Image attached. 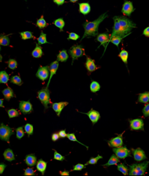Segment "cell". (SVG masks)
I'll return each instance as SVG.
<instances>
[{
    "instance_id": "obj_2",
    "label": "cell",
    "mask_w": 149,
    "mask_h": 176,
    "mask_svg": "<svg viewBox=\"0 0 149 176\" xmlns=\"http://www.w3.org/2000/svg\"><path fill=\"white\" fill-rule=\"evenodd\" d=\"M108 18L107 13H105L100 15L98 18L92 22H85L83 24V27L85 29V34L82 36L81 39H85L86 37L90 38L92 36H96L98 34V28L100 24L103 21L104 19Z\"/></svg>"
},
{
    "instance_id": "obj_47",
    "label": "cell",
    "mask_w": 149,
    "mask_h": 176,
    "mask_svg": "<svg viewBox=\"0 0 149 176\" xmlns=\"http://www.w3.org/2000/svg\"><path fill=\"white\" fill-rule=\"evenodd\" d=\"M80 39V35H78L76 33H74V32H71V33H69V37L68 39H71V40H77V39Z\"/></svg>"
},
{
    "instance_id": "obj_23",
    "label": "cell",
    "mask_w": 149,
    "mask_h": 176,
    "mask_svg": "<svg viewBox=\"0 0 149 176\" xmlns=\"http://www.w3.org/2000/svg\"><path fill=\"white\" fill-rule=\"evenodd\" d=\"M2 94H3L4 98L7 101H10L12 98L15 97V94H14L13 89L9 87L2 90Z\"/></svg>"
},
{
    "instance_id": "obj_13",
    "label": "cell",
    "mask_w": 149,
    "mask_h": 176,
    "mask_svg": "<svg viewBox=\"0 0 149 176\" xmlns=\"http://www.w3.org/2000/svg\"><path fill=\"white\" fill-rule=\"evenodd\" d=\"M131 151L132 154H133V157L135 160L137 162H141L147 159L145 151H144L143 149H141V148H138V149H132Z\"/></svg>"
},
{
    "instance_id": "obj_43",
    "label": "cell",
    "mask_w": 149,
    "mask_h": 176,
    "mask_svg": "<svg viewBox=\"0 0 149 176\" xmlns=\"http://www.w3.org/2000/svg\"><path fill=\"white\" fill-rule=\"evenodd\" d=\"M103 159V157L98 154L96 157H94V158L90 159V160L87 162V163H86L85 164L86 165H88V164H97V161H98L99 159Z\"/></svg>"
},
{
    "instance_id": "obj_12",
    "label": "cell",
    "mask_w": 149,
    "mask_h": 176,
    "mask_svg": "<svg viewBox=\"0 0 149 176\" xmlns=\"http://www.w3.org/2000/svg\"><path fill=\"white\" fill-rule=\"evenodd\" d=\"M19 109L21 111V112L23 114H28V113H31L32 110H33V107H32V104L31 102L29 101H20L19 103Z\"/></svg>"
},
{
    "instance_id": "obj_10",
    "label": "cell",
    "mask_w": 149,
    "mask_h": 176,
    "mask_svg": "<svg viewBox=\"0 0 149 176\" xmlns=\"http://www.w3.org/2000/svg\"><path fill=\"white\" fill-rule=\"evenodd\" d=\"M96 40L101 43V45L99 46L98 48L101 47V46L103 45L105 47V51H106L107 46H108V44L110 43V42H109V41H110V35H109L108 32L97 34ZM105 51H104V52H105Z\"/></svg>"
},
{
    "instance_id": "obj_50",
    "label": "cell",
    "mask_w": 149,
    "mask_h": 176,
    "mask_svg": "<svg viewBox=\"0 0 149 176\" xmlns=\"http://www.w3.org/2000/svg\"><path fill=\"white\" fill-rule=\"evenodd\" d=\"M58 134H59L60 138H62L67 137V135H68V134L66 133V129H63V130H60L59 133H58Z\"/></svg>"
},
{
    "instance_id": "obj_29",
    "label": "cell",
    "mask_w": 149,
    "mask_h": 176,
    "mask_svg": "<svg viewBox=\"0 0 149 176\" xmlns=\"http://www.w3.org/2000/svg\"><path fill=\"white\" fill-rule=\"evenodd\" d=\"M10 40L9 35L0 34V46H8L10 45Z\"/></svg>"
},
{
    "instance_id": "obj_55",
    "label": "cell",
    "mask_w": 149,
    "mask_h": 176,
    "mask_svg": "<svg viewBox=\"0 0 149 176\" xmlns=\"http://www.w3.org/2000/svg\"><path fill=\"white\" fill-rule=\"evenodd\" d=\"M60 174L61 175H69V172L67 170H63L62 171V172H60Z\"/></svg>"
},
{
    "instance_id": "obj_59",
    "label": "cell",
    "mask_w": 149,
    "mask_h": 176,
    "mask_svg": "<svg viewBox=\"0 0 149 176\" xmlns=\"http://www.w3.org/2000/svg\"><path fill=\"white\" fill-rule=\"evenodd\" d=\"M0 51H1V47H0Z\"/></svg>"
},
{
    "instance_id": "obj_3",
    "label": "cell",
    "mask_w": 149,
    "mask_h": 176,
    "mask_svg": "<svg viewBox=\"0 0 149 176\" xmlns=\"http://www.w3.org/2000/svg\"><path fill=\"white\" fill-rule=\"evenodd\" d=\"M149 164V160L140 164H133L129 166L130 175H144Z\"/></svg>"
},
{
    "instance_id": "obj_15",
    "label": "cell",
    "mask_w": 149,
    "mask_h": 176,
    "mask_svg": "<svg viewBox=\"0 0 149 176\" xmlns=\"http://www.w3.org/2000/svg\"><path fill=\"white\" fill-rule=\"evenodd\" d=\"M81 113H85V114L87 115L90 118V121L92 122V124H96L97 122H98L100 118H101V115H100V113L98 112H97V111L92 109V108L90 111L89 112H87V113L81 112Z\"/></svg>"
},
{
    "instance_id": "obj_44",
    "label": "cell",
    "mask_w": 149,
    "mask_h": 176,
    "mask_svg": "<svg viewBox=\"0 0 149 176\" xmlns=\"http://www.w3.org/2000/svg\"><path fill=\"white\" fill-rule=\"evenodd\" d=\"M67 138H69V140H71V141H76V142H77V143H80L81 145L87 147V149H89V148H88V146H85V144H84V143L80 142V141H79V140H77V139H76V136H75V135H74V133H70V134H68V135H67Z\"/></svg>"
},
{
    "instance_id": "obj_19",
    "label": "cell",
    "mask_w": 149,
    "mask_h": 176,
    "mask_svg": "<svg viewBox=\"0 0 149 176\" xmlns=\"http://www.w3.org/2000/svg\"><path fill=\"white\" fill-rule=\"evenodd\" d=\"M85 67L89 72H92V71H95V70H97V69H98V67L95 65L94 60L91 59L89 57H87V61H86V63H85Z\"/></svg>"
},
{
    "instance_id": "obj_31",
    "label": "cell",
    "mask_w": 149,
    "mask_h": 176,
    "mask_svg": "<svg viewBox=\"0 0 149 176\" xmlns=\"http://www.w3.org/2000/svg\"><path fill=\"white\" fill-rule=\"evenodd\" d=\"M119 56L122 61L124 62V63L126 65V66L127 67V60H128V56H129V54H128V52L125 50H122L119 54Z\"/></svg>"
},
{
    "instance_id": "obj_38",
    "label": "cell",
    "mask_w": 149,
    "mask_h": 176,
    "mask_svg": "<svg viewBox=\"0 0 149 176\" xmlns=\"http://www.w3.org/2000/svg\"><path fill=\"white\" fill-rule=\"evenodd\" d=\"M10 81L13 84L18 85V86H20V85H22V84H23L21 78H20L19 76H17V75L12 76L10 79Z\"/></svg>"
},
{
    "instance_id": "obj_27",
    "label": "cell",
    "mask_w": 149,
    "mask_h": 176,
    "mask_svg": "<svg viewBox=\"0 0 149 176\" xmlns=\"http://www.w3.org/2000/svg\"><path fill=\"white\" fill-rule=\"evenodd\" d=\"M69 58V54L66 50H61L57 55V61L60 62H66Z\"/></svg>"
},
{
    "instance_id": "obj_22",
    "label": "cell",
    "mask_w": 149,
    "mask_h": 176,
    "mask_svg": "<svg viewBox=\"0 0 149 176\" xmlns=\"http://www.w3.org/2000/svg\"><path fill=\"white\" fill-rule=\"evenodd\" d=\"M36 169L39 172L41 173V175H45V170L47 169V162L43 160V159H39L36 162Z\"/></svg>"
},
{
    "instance_id": "obj_41",
    "label": "cell",
    "mask_w": 149,
    "mask_h": 176,
    "mask_svg": "<svg viewBox=\"0 0 149 176\" xmlns=\"http://www.w3.org/2000/svg\"><path fill=\"white\" fill-rule=\"evenodd\" d=\"M8 113L9 117H10V119L14 117H18L20 114L19 112H18L16 109H14V108H11V109L8 110Z\"/></svg>"
},
{
    "instance_id": "obj_21",
    "label": "cell",
    "mask_w": 149,
    "mask_h": 176,
    "mask_svg": "<svg viewBox=\"0 0 149 176\" xmlns=\"http://www.w3.org/2000/svg\"><path fill=\"white\" fill-rule=\"evenodd\" d=\"M32 56L35 58H39L43 55V51L42 47H41L40 45H39L38 43L36 44V47L34 48V50L32 51Z\"/></svg>"
},
{
    "instance_id": "obj_37",
    "label": "cell",
    "mask_w": 149,
    "mask_h": 176,
    "mask_svg": "<svg viewBox=\"0 0 149 176\" xmlns=\"http://www.w3.org/2000/svg\"><path fill=\"white\" fill-rule=\"evenodd\" d=\"M117 169L119 172L122 173V174H124V175H127L129 174V169H128L127 167L125 166L124 164L121 163L119 164L117 166Z\"/></svg>"
},
{
    "instance_id": "obj_40",
    "label": "cell",
    "mask_w": 149,
    "mask_h": 176,
    "mask_svg": "<svg viewBox=\"0 0 149 176\" xmlns=\"http://www.w3.org/2000/svg\"><path fill=\"white\" fill-rule=\"evenodd\" d=\"M7 63L8 64L9 68L12 69V70H14L18 67V62L15 59H10L7 62Z\"/></svg>"
},
{
    "instance_id": "obj_24",
    "label": "cell",
    "mask_w": 149,
    "mask_h": 176,
    "mask_svg": "<svg viewBox=\"0 0 149 176\" xmlns=\"http://www.w3.org/2000/svg\"><path fill=\"white\" fill-rule=\"evenodd\" d=\"M3 156L4 159L8 162H12L15 159V154H14L13 150L10 149H7L4 152Z\"/></svg>"
},
{
    "instance_id": "obj_46",
    "label": "cell",
    "mask_w": 149,
    "mask_h": 176,
    "mask_svg": "<svg viewBox=\"0 0 149 176\" xmlns=\"http://www.w3.org/2000/svg\"><path fill=\"white\" fill-rule=\"evenodd\" d=\"M87 166L86 164H76V165L73 167V170L74 171H81L83 169L85 168V167Z\"/></svg>"
},
{
    "instance_id": "obj_48",
    "label": "cell",
    "mask_w": 149,
    "mask_h": 176,
    "mask_svg": "<svg viewBox=\"0 0 149 176\" xmlns=\"http://www.w3.org/2000/svg\"><path fill=\"white\" fill-rule=\"evenodd\" d=\"M143 113L146 117H149V103H146L143 107Z\"/></svg>"
},
{
    "instance_id": "obj_18",
    "label": "cell",
    "mask_w": 149,
    "mask_h": 176,
    "mask_svg": "<svg viewBox=\"0 0 149 176\" xmlns=\"http://www.w3.org/2000/svg\"><path fill=\"white\" fill-rule=\"evenodd\" d=\"M58 67H59L58 61H55L54 62H52V63L50 64V78H49L47 85V87H49V85H50L52 76H54L55 74H56L58 69Z\"/></svg>"
},
{
    "instance_id": "obj_51",
    "label": "cell",
    "mask_w": 149,
    "mask_h": 176,
    "mask_svg": "<svg viewBox=\"0 0 149 176\" xmlns=\"http://www.w3.org/2000/svg\"><path fill=\"white\" fill-rule=\"evenodd\" d=\"M52 1L55 4H56L58 6L63 5V4L65 3V0H52Z\"/></svg>"
},
{
    "instance_id": "obj_34",
    "label": "cell",
    "mask_w": 149,
    "mask_h": 176,
    "mask_svg": "<svg viewBox=\"0 0 149 176\" xmlns=\"http://www.w3.org/2000/svg\"><path fill=\"white\" fill-rule=\"evenodd\" d=\"M36 26L39 28L40 29H43L47 25L46 20L44 18V16H41V17L36 20Z\"/></svg>"
},
{
    "instance_id": "obj_7",
    "label": "cell",
    "mask_w": 149,
    "mask_h": 176,
    "mask_svg": "<svg viewBox=\"0 0 149 176\" xmlns=\"http://www.w3.org/2000/svg\"><path fill=\"white\" fill-rule=\"evenodd\" d=\"M113 151L119 159H124L127 157L131 156V151L126 146H120L118 148H113Z\"/></svg>"
},
{
    "instance_id": "obj_20",
    "label": "cell",
    "mask_w": 149,
    "mask_h": 176,
    "mask_svg": "<svg viewBox=\"0 0 149 176\" xmlns=\"http://www.w3.org/2000/svg\"><path fill=\"white\" fill-rule=\"evenodd\" d=\"M25 162L28 166L34 167L36 164V157L34 154L26 155L25 158Z\"/></svg>"
},
{
    "instance_id": "obj_60",
    "label": "cell",
    "mask_w": 149,
    "mask_h": 176,
    "mask_svg": "<svg viewBox=\"0 0 149 176\" xmlns=\"http://www.w3.org/2000/svg\"><path fill=\"white\" fill-rule=\"evenodd\" d=\"M25 1H26V0H25Z\"/></svg>"
},
{
    "instance_id": "obj_1",
    "label": "cell",
    "mask_w": 149,
    "mask_h": 176,
    "mask_svg": "<svg viewBox=\"0 0 149 176\" xmlns=\"http://www.w3.org/2000/svg\"><path fill=\"white\" fill-rule=\"evenodd\" d=\"M113 26L110 39L116 36H127L132 30L136 28V24L124 16H114L113 18Z\"/></svg>"
},
{
    "instance_id": "obj_14",
    "label": "cell",
    "mask_w": 149,
    "mask_h": 176,
    "mask_svg": "<svg viewBox=\"0 0 149 176\" xmlns=\"http://www.w3.org/2000/svg\"><path fill=\"white\" fill-rule=\"evenodd\" d=\"M108 146L110 147L113 148H118L123 146V139H122V135H119L116 137L111 138L110 140L108 141Z\"/></svg>"
},
{
    "instance_id": "obj_4",
    "label": "cell",
    "mask_w": 149,
    "mask_h": 176,
    "mask_svg": "<svg viewBox=\"0 0 149 176\" xmlns=\"http://www.w3.org/2000/svg\"><path fill=\"white\" fill-rule=\"evenodd\" d=\"M38 98L41 103L45 107V109H47L49 104L50 103V92L47 87L45 89H41L38 92Z\"/></svg>"
},
{
    "instance_id": "obj_42",
    "label": "cell",
    "mask_w": 149,
    "mask_h": 176,
    "mask_svg": "<svg viewBox=\"0 0 149 176\" xmlns=\"http://www.w3.org/2000/svg\"><path fill=\"white\" fill-rule=\"evenodd\" d=\"M24 127H19L18 128L16 129V137L18 139H21L23 136H24V130H23Z\"/></svg>"
},
{
    "instance_id": "obj_25",
    "label": "cell",
    "mask_w": 149,
    "mask_h": 176,
    "mask_svg": "<svg viewBox=\"0 0 149 176\" xmlns=\"http://www.w3.org/2000/svg\"><path fill=\"white\" fill-rule=\"evenodd\" d=\"M138 102L143 103H149V92H144L142 93H140L138 96Z\"/></svg>"
},
{
    "instance_id": "obj_56",
    "label": "cell",
    "mask_w": 149,
    "mask_h": 176,
    "mask_svg": "<svg viewBox=\"0 0 149 176\" xmlns=\"http://www.w3.org/2000/svg\"><path fill=\"white\" fill-rule=\"evenodd\" d=\"M3 103H4L3 99H0V107H4Z\"/></svg>"
},
{
    "instance_id": "obj_6",
    "label": "cell",
    "mask_w": 149,
    "mask_h": 176,
    "mask_svg": "<svg viewBox=\"0 0 149 176\" xmlns=\"http://www.w3.org/2000/svg\"><path fill=\"white\" fill-rule=\"evenodd\" d=\"M13 134V129L10 128L8 125L1 124L0 125V139L2 140L8 142L10 136Z\"/></svg>"
},
{
    "instance_id": "obj_9",
    "label": "cell",
    "mask_w": 149,
    "mask_h": 176,
    "mask_svg": "<svg viewBox=\"0 0 149 176\" xmlns=\"http://www.w3.org/2000/svg\"><path fill=\"white\" fill-rule=\"evenodd\" d=\"M130 129L131 130H144V122L143 119H135L130 120Z\"/></svg>"
},
{
    "instance_id": "obj_45",
    "label": "cell",
    "mask_w": 149,
    "mask_h": 176,
    "mask_svg": "<svg viewBox=\"0 0 149 176\" xmlns=\"http://www.w3.org/2000/svg\"><path fill=\"white\" fill-rule=\"evenodd\" d=\"M54 159L58 161H63L65 160V157L59 154L58 151H54Z\"/></svg>"
},
{
    "instance_id": "obj_52",
    "label": "cell",
    "mask_w": 149,
    "mask_h": 176,
    "mask_svg": "<svg viewBox=\"0 0 149 176\" xmlns=\"http://www.w3.org/2000/svg\"><path fill=\"white\" fill-rule=\"evenodd\" d=\"M59 138H60V135L58 133H53L52 135V141H54V142L58 140V139H59Z\"/></svg>"
},
{
    "instance_id": "obj_11",
    "label": "cell",
    "mask_w": 149,
    "mask_h": 176,
    "mask_svg": "<svg viewBox=\"0 0 149 176\" xmlns=\"http://www.w3.org/2000/svg\"><path fill=\"white\" fill-rule=\"evenodd\" d=\"M134 11H135V8L133 7L132 2L130 1H127V0H125L122 5V13L124 14V15L127 16V17H130Z\"/></svg>"
},
{
    "instance_id": "obj_8",
    "label": "cell",
    "mask_w": 149,
    "mask_h": 176,
    "mask_svg": "<svg viewBox=\"0 0 149 176\" xmlns=\"http://www.w3.org/2000/svg\"><path fill=\"white\" fill-rule=\"evenodd\" d=\"M36 76L41 81H45L48 77H50V67L47 66H40L37 71Z\"/></svg>"
},
{
    "instance_id": "obj_28",
    "label": "cell",
    "mask_w": 149,
    "mask_h": 176,
    "mask_svg": "<svg viewBox=\"0 0 149 176\" xmlns=\"http://www.w3.org/2000/svg\"><path fill=\"white\" fill-rule=\"evenodd\" d=\"M10 80V76L5 71H0V84H7Z\"/></svg>"
},
{
    "instance_id": "obj_30",
    "label": "cell",
    "mask_w": 149,
    "mask_h": 176,
    "mask_svg": "<svg viewBox=\"0 0 149 176\" xmlns=\"http://www.w3.org/2000/svg\"><path fill=\"white\" fill-rule=\"evenodd\" d=\"M53 24H54L55 26L58 27V29H60V32H62L63 31V28L65 26V21L63 18H58V19L54 20Z\"/></svg>"
},
{
    "instance_id": "obj_49",
    "label": "cell",
    "mask_w": 149,
    "mask_h": 176,
    "mask_svg": "<svg viewBox=\"0 0 149 176\" xmlns=\"http://www.w3.org/2000/svg\"><path fill=\"white\" fill-rule=\"evenodd\" d=\"M35 171L32 168H28L24 171V175H34Z\"/></svg>"
},
{
    "instance_id": "obj_26",
    "label": "cell",
    "mask_w": 149,
    "mask_h": 176,
    "mask_svg": "<svg viewBox=\"0 0 149 176\" xmlns=\"http://www.w3.org/2000/svg\"><path fill=\"white\" fill-rule=\"evenodd\" d=\"M118 163H119V158L116 156V155L114 154L113 155H111V157H110V159H109L108 162L106 164H104V167H109L111 165H116Z\"/></svg>"
},
{
    "instance_id": "obj_36",
    "label": "cell",
    "mask_w": 149,
    "mask_h": 176,
    "mask_svg": "<svg viewBox=\"0 0 149 176\" xmlns=\"http://www.w3.org/2000/svg\"><path fill=\"white\" fill-rule=\"evenodd\" d=\"M38 44L39 45H44V44H50V42H48L47 40V34L44 33L43 31H41L40 36L38 38Z\"/></svg>"
},
{
    "instance_id": "obj_5",
    "label": "cell",
    "mask_w": 149,
    "mask_h": 176,
    "mask_svg": "<svg viewBox=\"0 0 149 176\" xmlns=\"http://www.w3.org/2000/svg\"><path fill=\"white\" fill-rule=\"evenodd\" d=\"M69 54L72 58L71 64H73L75 60H77L79 58L83 56L85 54V50H84L82 46L80 45H74L70 48Z\"/></svg>"
},
{
    "instance_id": "obj_57",
    "label": "cell",
    "mask_w": 149,
    "mask_h": 176,
    "mask_svg": "<svg viewBox=\"0 0 149 176\" xmlns=\"http://www.w3.org/2000/svg\"><path fill=\"white\" fill-rule=\"evenodd\" d=\"M70 2H72V3H75V2H78V0H70Z\"/></svg>"
},
{
    "instance_id": "obj_32",
    "label": "cell",
    "mask_w": 149,
    "mask_h": 176,
    "mask_svg": "<svg viewBox=\"0 0 149 176\" xmlns=\"http://www.w3.org/2000/svg\"><path fill=\"white\" fill-rule=\"evenodd\" d=\"M125 37H126V36H113V37L110 39V41H109V42L113 43V45H115L116 47L119 48V45L120 42L122 41V39L125 38Z\"/></svg>"
},
{
    "instance_id": "obj_33",
    "label": "cell",
    "mask_w": 149,
    "mask_h": 176,
    "mask_svg": "<svg viewBox=\"0 0 149 176\" xmlns=\"http://www.w3.org/2000/svg\"><path fill=\"white\" fill-rule=\"evenodd\" d=\"M90 91L92 92H98L101 89V85L96 81H92L91 84H90Z\"/></svg>"
},
{
    "instance_id": "obj_39",
    "label": "cell",
    "mask_w": 149,
    "mask_h": 176,
    "mask_svg": "<svg viewBox=\"0 0 149 176\" xmlns=\"http://www.w3.org/2000/svg\"><path fill=\"white\" fill-rule=\"evenodd\" d=\"M24 129H25V132L28 134V136H29L30 135H31L32 134H33L34 133V127H33V125L31 124H26L24 126Z\"/></svg>"
},
{
    "instance_id": "obj_53",
    "label": "cell",
    "mask_w": 149,
    "mask_h": 176,
    "mask_svg": "<svg viewBox=\"0 0 149 176\" xmlns=\"http://www.w3.org/2000/svg\"><path fill=\"white\" fill-rule=\"evenodd\" d=\"M143 35H144L146 37H149V26L146 27L143 32Z\"/></svg>"
},
{
    "instance_id": "obj_54",
    "label": "cell",
    "mask_w": 149,
    "mask_h": 176,
    "mask_svg": "<svg viewBox=\"0 0 149 176\" xmlns=\"http://www.w3.org/2000/svg\"><path fill=\"white\" fill-rule=\"evenodd\" d=\"M6 168H7L6 164H4L3 163L0 164V174H2V173H3V172L4 171V169Z\"/></svg>"
},
{
    "instance_id": "obj_16",
    "label": "cell",
    "mask_w": 149,
    "mask_h": 176,
    "mask_svg": "<svg viewBox=\"0 0 149 176\" xmlns=\"http://www.w3.org/2000/svg\"><path fill=\"white\" fill-rule=\"evenodd\" d=\"M68 104H69L68 102H59V103H52V109L55 111V112L57 113L58 117H60L62 111L63 110V108L66 107Z\"/></svg>"
},
{
    "instance_id": "obj_17",
    "label": "cell",
    "mask_w": 149,
    "mask_h": 176,
    "mask_svg": "<svg viewBox=\"0 0 149 176\" xmlns=\"http://www.w3.org/2000/svg\"><path fill=\"white\" fill-rule=\"evenodd\" d=\"M79 11L80 13L84 15H87L90 13L91 11V6H90V3L88 2H81V3H79Z\"/></svg>"
},
{
    "instance_id": "obj_58",
    "label": "cell",
    "mask_w": 149,
    "mask_h": 176,
    "mask_svg": "<svg viewBox=\"0 0 149 176\" xmlns=\"http://www.w3.org/2000/svg\"><path fill=\"white\" fill-rule=\"evenodd\" d=\"M2 61V55L0 54V62Z\"/></svg>"
},
{
    "instance_id": "obj_35",
    "label": "cell",
    "mask_w": 149,
    "mask_h": 176,
    "mask_svg": "<svg viewBox=\"0 0 149 176\" xmlns=\"http://www.w3.org/2000/svg\"><path fill=\"white\" fill-rule=\"evenodd\" d=\"M20 35L21 36V39L23 40H27V39H33L34 36L32 34V32L31 31H23L20 32Z\"/></svg>"
}]
</instances>
